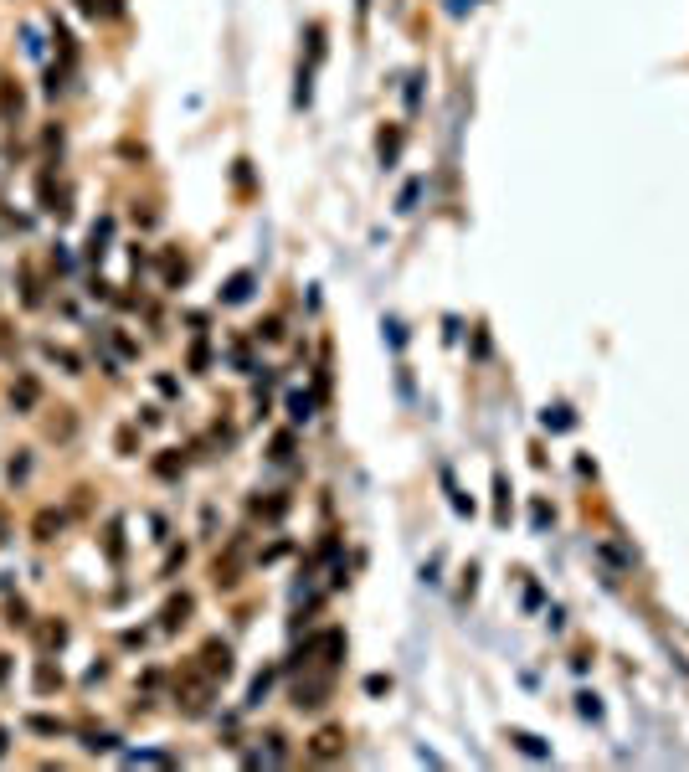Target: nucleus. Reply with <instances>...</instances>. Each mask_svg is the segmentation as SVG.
<instances>
[{"label":"nucleus","mask_w":689,"mask_h":772,"mask_svg":"<svg viewBox=\"0 0 689 772\" xmlns=\"http://www.w3.org/2000/svg\"><path fill=\"white\" fill-rule=\"evenodd\" d=\"M31 726H36V731H47V736H57V731H67V726H62V721H52V716H36Z\"/></svg>","instance_id":"14"},{"label":"nucleus","mask_w":689,"mask_h":772,"mask_svg":"<svg viewBox=\"0 0 689 772\" xmlns=\"http://www.w3.org/2000/svg\"><path fill=\"white\" fill-rule=\"evenodd\" d=\"M201 664H206L216 680H227V675H232V649H227V644H206V649H201Z\"/></svg>","instance_id":"4"},{"label":"nucleus","mask_w":689,"mask_h":772,"mask_svg":"<svg viewBox=\"0 0 689 772\" xmlns=\"http://www.w3.org/2000/svg\"><path fill=\"white\" fill-rule=\"evenodd\" d=\"M576 700H582V716H592V721L602 716V706H597V700H592V695H576Z\"/></svg>","instance_id":"19"},{"label":"nucleus","mask_w":689,"mask_h":772,"mask_svg":"<svg viewBox=\"0 0 689 772\" xmlns=\"http://www.w3.org/2000/svg\"><path fill=\"white\" fill-rule=\"evenodd\" d=\"M216 685H222V680H216L201 659H196V664H186V670H180V680H175V706L186 711V716H206V706H211Z\"/></svg>","instance_id":"1"},{"label":"nucleus","mask_w":689,"mask_h":772,"mask_svg":"<svg viewBox=\"0 0 689 772\" xmlns=\"http://www.w3.org/2000/svg\"><path fill=\"white\" fill-rule=\"evenodd\" d=\"M36 685H42V690H52V685H57V675H52V664H42V670H36Z\"/></svg>","instance_id":"18"},{"label":"nucleus","mask_w":689,"mask_h":772,"mask_svg":"<svg viewBox=\"0 0 689 772\" xmlns=\"http://www.w3.org/2000/svg\"><path fill=\"white\" fill-rule=\"evenodd\" d=\"M288 407H294V417H309V412H314V402H309V397H288Z\"/></svg>","instance_id":"16"},{"label":"nucleus","mask_w":689,"mask_h":772,"mask_svg":"<svg viewBox=\"0 0 689 772\" xmlns=\"http://www.w3.org/2000/svg\"><path fill=\"white\" fill-rule=\"evenodd\" d=\"M597 561L612 572V577H623V572H633V551H623V546H612V541H602L597 546Z\"/></svg>","instance_id":"3"},{"label":"nucleus","mask_w":689,"mask_h":772,"mask_svg":"<svg viewBox=\"0 0 689 772\" xmlns=\"http://www.w3.org/2000/svg\"><path fill=\"white\" fill-rule=\"evenodd\" d=\"M515 747H520L525 757H546V742H540V736H530V731H515Z\"/></svg>","instance_id":"9"},{"label":"nucleus","mask_w":689,"mask_h":772,"mask_svg":"<svg viewBox=\"0 0 689 772\" xmlns=\"http://www.w3.org/2000/svg\"><path fill=\"white\" fill-rule=\"evenodd\" d=\"M546 423L551 428H571V417H566V407H556V412H546Z\"/></svg>","instance_id":"17"},{"label":"nucleus","mask_w":689,"mask_h":772,"mask_svg":"<svg viewBox=\"0 0 689 772\" xmlns=\"http://www.w3.org/2000/svg\"><path fill=\"white\" fill-rule=\"evenodd\" d=\"M247 289H252V273H237L232 284H227V294H222V299H227V304H242V299H247Z\"/></svg>","instance_id":"8"},{"label":"nucleus","mask_w":689,"mask_h":772,"mask_svg":"<svg viewBox=\"0 0 689 772\" xmlns=\"http://www.w3.org/2000/svg\"><path fill=\"white\" fill-rule=\"evenodd\" d=\"M62 639H67V628H62V623H47V628H42V644H47V649H57Z\"/></svg>","instance_id":"12"},{"label":"nucleus","mask_w":689,"mask_h":772,"mask_svg":"<svg viewBox=\"0 0 689 772\" xmlns=\"http://www.w3.org/2000/svg\"><path fill=\"white\" fill-rule=\"evenodd\" d=\"M186 613H191V598L180 592V598H170V608H165V628H180V623H186Z\"/></svg>","instance_id":"7"},{"label":"nucleus","mask_w":689,"mask_h":772,"mask_svg":"<svg viewBox=\"0 0 689 772\" xmlns=\"http://www.w3.org/2000/svg\"><path fill=\"white\" fill-rule=\"evenodd\" d=\"M0 109H6V114H16V109H21V93H16L11 83H0Z\"/></svg>","instance_id":"10"},{"label":"nucleus","mask_w":689,"mask_h":772,"mask_svg":"<svg viewBox=\"0 0 689 772\" xmlns=\"http://www.w3.org/2000/svg\"><path fill=\"white\" fill-rule=\"evenodd\" d=\"M273 459H278V464L294 459V438H278V443H273Z\"/></svg>","instance_id":"13"},{"label":"nucleus","mask_w":689,"mask_h":772,"mask_svg":"<svg viewBox=\"0 0 689 772\" xmlns=\"http://www.w3.org/2000/svg\"><path fill=\"white\" fill-rule=\"evenodd\" d=\"M52 438H72V412L62 407V417H52V428H47Z\"/></svg>","instance_id":"11"},{"label":"nucleus","mask_w":689,"mask_h":772,"mask_svg":"<svg viewBox=\"0 0 689 772\" xmlns=\"http://www.w3.org/2000/svg\"><path fill=\"white\" fill-rule=\"evenodd\" d=\"M36 397H42V386H36L31 376H21V381L11 386V402H16V412H31V407H36Z\"/></svg>","instance_id":"5"},{"label":"nucleus","mask_w":689,"mask_h":772,"mask_svg":"<svg viewBox=\"0 0 689 772\" xmlns=\"http://www.w3.org/2000/svg\"><path fill=\"white\" fill-rule=\"evenodd\" d=\"M396 150H402V139H396V134H381V155L396 160Z\"/></svg>","instance_id":"15"},{"label":"nucleus","mask_w":689,"mask_h":772,"mask_svg":"<svg viewBox=\"0 0 689 772\" xmlns=\"http://www.w3.org/2000/svg\"><path fill=\"white\" fill-rule=\"evenodd\" d=\"M57 531H62V515H57V510H42V515L31 520V536H36V541H52Z\"/></svg>","instance_id":"6"},{"label":"nucleus","mask_w":689,"mask_h":772,"mask_svg":"<svg viewBox=\"0 0 689 772\" xmlns=\"http://www.w3.org/2000/svg\"><path fill=\"white\" fill-rule=\"evenodd\" d=\"M6 742H11V736H6V731H0V752H6Z\"/></svg>","instance_id":"20"},{"label":"nucleus","mask_w":689,"mask_h":772,"mask_svg":"<svg viewBox=\"0 0 689 772\" xmlns=\"http://www.w3.org/2000/svg\"><path fill=\"white\" fill-rule=\"evenodd\" d=\"M309 757H314V762H335V757H345V726H324V731H314V736H309Z\"/></svg>","instance_id":"2"}]
</instances>
